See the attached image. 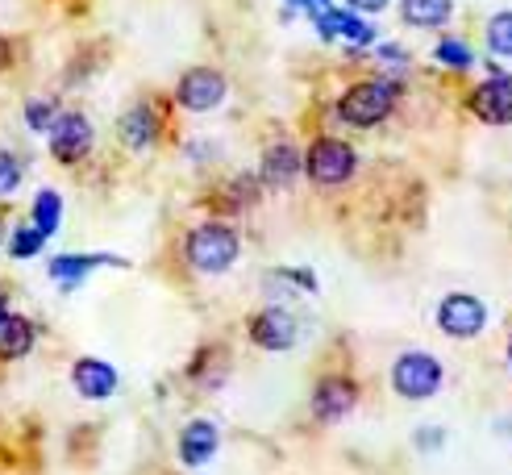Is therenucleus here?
<instances>
[{"instance_id":"nucleus-18","label":"nucleus","mask_w":512,"mask_h":475,"mask_svg":"<svg viewBox=\"0 0 512 475\" xmlns=\"http://www.w3.org/2000/svg\"><path fill=\"white\" fill-rule=\"evenodd\" d=\"M400 13L408 25H417V30H433V25L450 21L454 0H400Z\"/></svg>"},{"instance_id":"nucleus-11","label":"nucleus","mask_w":512,"mask_h":475,"mask_svg":"<svg viewBox=\"0 0 512 475\" xmlns=\"http://www.w3.org/2000/svg\"><path fill=\"white\" fill-rule=\"evenodd\" d=\"M471 109L488 125H512V80L508 75H492L471 92Z\"/></svg>"},{"instance_id":"nucleus-12","label":"nucleus","mask_w":512,"mask_h":475,"mask_svg":"<svg viewBox=\"0 0 512 475\" xmlns=\"http://www.w3.org/2000/svg\"><path fill=\"white\" fill-rule=\"evenodd\" d=\"M96 267H125V259H117V255H55L46 263V275L63 292H71V288H80Z\"/></svg>"},{"instance_id":"nucleus-1","label":"nucleus","mask_w":512,"mask_h":475,"mask_svg":"<svg viewBox=\"0 0 512 475\" xmlns=\"http://www.w3.org/2000/svg\"><path fill=\"white\" fill-rule=\"evenodd\" d=\"M396 100H400V84L392 75H375V80L346 88V96L338 100V121L354 125V130H371L383 117H392Z\"/></svg>"},{"instance_id":"nucleus-20","label":"nucleus","mask_w":512,"mask_h":475,"mask_svg":"<svg viewBox=\"0 0 512 475\" xmlns=\"http://www.w3.org/2000/svg\"><path fill=\"white\" fill-rule=\"evenodd\" d=\"M59 121V100L55 96H34L25 100V125H30L34 134H50V125Z\"/></svg>"},{"instance_id":"nucleus-3","label":"nucleus","mask_w":512,"mask_h":475,"mask_svg":"<svg viewBox=\"0 0 512 475\" xmlns=\"http://www.w3.org/2000/svg\"><path fill=\"white\" fill-rule=\"evenodd\" d=\"M358 159H354V146H346L342 138H317L304 155V175L317 184V188H338L354 175Z\"/></svg>"},{"instance_id":"nucleus-2","label":"nucleus","mask_w":512,"mask_h":475,"mask_svg":"<svg viewBox=\"0 0 512 475\" xmlns=\"http://www.w3.org/2000/svg\"><path fill=\"white\" fill-rule=\"evenodd\" d=\"M184 255H188V263H192L196 271H204V275H221V271H229V267L238 263V255H242V238H238L234 225L204 221V225H196V230L184 238Z\"/></svg>"},{"instance_id":"nucleus-10","label":"nucleus","mask_w":512,"mask_h":475,"mask_svg":"<svg viewBox=\"0 0 512 475\" xmlns=\"http://www.w3.org/2000/svg\"><path fill=\"white\" fill-rule=\"evenodd\" d=\"M317 30H321V38L325 42H334V38H342L346 46H354V50H363V46H371L375 42V30H371V21H363V17H354L350 9H321L317 17Z\"/></svg>"},{"instance_id":"nucleus-16","label":"nucleus","mask_w":512,"mask_h":475,"mask_svg":"<svg viewBox=\"0 0 512 475\" xmlns=\"http://www.w3.org/2000/svg\"><path fill=\"white\" fill-rule=\"evenodd\" d=\"M34 342H38V330H34V321L25 313H5L0 317V359L5 363L25 359L34 350Z\"/></svg>"},{"instance_id":"nucleus-31","label":"nucleus","mask_w":512,"mask_h":475,"mask_svg":"<svg viewBox=\"0 0 512 475\" xmlns=\"http://www.w3.org/2000/svg\"><path fill=\"white\" fill-rule=\"evenodd\" d=\"M508 363H512V338H508Z\"/></svg>"},{"instance_id":"nucleus-21","label":"nucleus","mask_w":512,"mask_h":475,"mask_svg":"<svg viewBox=\"0 0 512 475\" xmlns=\"http://www.w3.org/2000/svg\"><path fill=\"white\" fill-rule=\"evenodd\" d=\"M46 246V234L42 230H34L30 221L25 225H13L9 230V255L13 259H38V250Z\"/></svg>"},{"instance_id":"nucleus-22","label":"nucleus","mask_w":512,"mask_h":475,"mask_svg":"<svg viewBox=\"0 0 512 475\" xmlns=\"http://www.w3.org/2000/svg\"><path fill=\"white\" fill-rule=\"evenodd\" d=\"M433 59H438L442 67H454V71H467V67L475 63L471 46H467L463 38H442L438 46H433Z\"/></svg>"},{"instance_id":"nucleus-30","label":"nucleus","mask_w":512,"mask_h":475,"mask_svg":"<svg viewBox=\"0 0 512 475\" xmlns=\"http://www.w3.org/2000/svg\"><path fill=\"white\" fill-rule=\"evenodd\" d=\"M0 242H5V221H0Z\"/></svg>"},{"instance_id":"nucleus-26","label":"nucleus","mask_w":512,"mask_h":475,"mask_svg":"<svg viewBox=\"0 0 512 475\" xmlns=\"http://www.w3.org/2000/svg\"><path fill=\"white\" fill-rule=\"evenodd\" d=\"M346 5L354 13H383V9H388V0H346Z\"/></svg>"},{"instance_id":"nucleus-6","label":"nucleus","mask_w":512,"mask_h":475,"mask_svg":"<svg viewBox=\"0 0 512 475\" xmlns=\"http://www.w3.org/2000/svg\"><path fill=\"white\" fill-rule=\"evenodd\" d=\"M438 325H442V334H450V338H479L483 325H488V305H483L479 296L454 292L438 305Z\"/></svg>"},{"instance_id":"nucleus-17","label":"nucleus","mask_w":512,"mask_h":475,"mask_svg":"<svg viewBox=\"0 0 512 475\" xmlns=\"http://www.w3.org/2000/svg\"><path fill=\"white\" fill-rule=\"evenodd\" d=\"M300 167H304L300 150H296L292 142H279V146H271L267 155H263V184H271V188H288L296 175H300Z\"/></svg>"},{"instance_id":"nucleus-27","label":"nucleus","mask_w":512,"mask_h":475,"mask_svg":"<svg viewBox=\"0 0 512 475\" xmlns=\"http://www.w3.org/2000/svg\"><path fill=\"white\" fill-rule=\"evenodd\" d=\"M13 63V42L9 38H0V71H5Z\"/></svg>"},{"instance_id":"nucleus-15","label":"nucleus","mask_w":512,"mask_h":475,"mask_svg":"<svg viewBox=\"0 0 512 475\" xmlns=\"http://www.w3.org/2000/svg\"><path fill=\"white\" fill-rule=\"evenodd\" d=\"M117 138L125 142V150H150L159 138V113L155 105H134V109H125V117L117 121Z\"/></svg>"},{"instance_id":"nucleus-5","label":"nucleus","mask_w":512,"mask_h":475,"mask_svg":"<svg viewBox=\"0 0 512 475\" xmlns=\"http://www.w3.org/2000/svg\"><path fill=\"white\" fill-rule=\"evenodd\" d=\"M225 92H229V84L217 67H192V71L179 75V88H175L179 105L188 113H213L225 100Z\"/></svg>"},{"instance_id":"nucleus-24","label":"nucleus","mask_w":512,"mask_h":475,"mask_svg":"<svg viewBox=\"0 0 512 475\" xmlns=\"http://www.w3.org/2000/svg\"><path fill=\"white\" fill-rule=\"evenodd\" d=\"M25 184V163L13 155V150H0V200L13 196Z\"/></svg>"},{"instance_id":"nucleus-13","label":"nucleus","mask_w":512,"mask_h":475,"mask_svg":"<svg viewBox=\"0 0 512 475\" xmlns=\"http://www.w3.org/2000/svg\"><path fill=\"white\" fill-rule=\"evenodd\" d=\"M221 446V430L209 421V417H196L184 425V434H179V463L184 467H204Z\"/></svg>"},{"instance_id":"nucleus-25","label":"nucleus","mask_w":512,"mask_h":475,"mask_svg":"<svg viewBox=\"0 0 512 475\" xmlns=\"http://www.w3.org/2000/svg\"><path fill=\"white\" fill-rule=\"evenodd\" d=\"M375 59H379L383 67H404V63H408V55H404V46H396V42H383Z\"/></svg>"},{"instance_id":"nucleus-8","label":"nucleus","mask_w":512,"mask_h":475,"mask_svg":"<svg viewBox=\"0 0 512 475\" xmlns=\"http://www.w3.org/2000/svg\"><path fill=\"white\" fill-rule=\"evenodd\" d=\"M300 338V317L284 305H267L259 317L250 321V342L254 346H263V350H292Z\"/></svg>"},{"instance_id":"nucleus-4","label":"nucleus","mask_w":512,"mask_h":475,"mask_svg":"<svg viewBox=\"0 0 512 475\" xmlns=\"http://www.w3.org/2000/svg\"><path fill=\"white\" fill-rule=\"evenodd\" d=\"M392 388L404 400H425L442 388V363L425 355V350H408L392 363Z\"/></svg>"},{"instance_id":"nucleus-7","label":"nucleus","mask_w":512,"mask_h":475,"mask_svg":"<svg viewBox=\"0 0 512 475\" xmlns=\"http://www.w3.org/2000/svg\"><path fill=\"white\" fill-rule=\"evenodd\" d=\"M50 155H55L59 163H80L88 159V150H92V121L84 113H59V121L50 125Z\"/></svg>"},{"instance_id":"nucleus-28","label":"nucleus","mask_w":512,"mask_h":475,"mask_svg":"<svg viewBox=\"0 0 512 475\" xmlns=\"http://www.w3.org/2000/svg\"><path fill=\"white\" fill-rule=\"evenodd\" d=\"M417 442H421V446H442V430H433V434H429V430H421V434H417Z\"/></svg>"},{"instance_id":"nucleus-9","label":"nucleus","mask_w":512,"mask_h":475,"mask_svg":"<svg viewBox=\"0 0 512 475\" xmlns=\"http://www.w3.org/2000/svg\"><path fill=\"white\" fill-rule=\"evenodd\" d=\"M358 405V388L346 375H325V380L313 388V417L317 421H342L350 417V409Z\"/></svg>"},{"instance_id":"nucleus-29","label":"nucleus","mask_w":512,"mask_h":475,"mask_svg":"<svg viewBox=\"0 0 512 475\" xmlns=\"http://www.w3.org/2000/svg\"><path fill=\"white\" fill-rule=\"evenodd\" d=\"M9 313V300H5V292H0V317H5Z\"/></svg>"},{"instance_id":"nucleus-19","label":"nucleus","mask_w":512,"mask_h":475,"mask_svg":"<svg viewBox=\"0 0 512 475\" xmlns=\"http://www.w3.org/2000/svg\"><path fill=\"white\" fill-rule=\"evenodd\" d=\"M30 225L34 230H42L46 238H55L59 234V225H63V196L55 192V188H42L38 196H34V205H30Z\"/></svg>"},{"instance_id":"nucleus-14","label":"nucleus","mask_w":512,"mask_h":475,"mask_svg":"<svg viewBox=\"0 0 512 475\" xmlns=\"http://www.w3.org/2000/svg\"><path fill=\"white\" fill-rule=\"evenodd\" d=\"M71 384L84 400H109L117 392V371L105 359H75L71 367Z\"/></svg>"},{"instance_id":"nucleus-23","label":"nucleus","mask_w":512,"mask_h":475,"mask_svg":"<svg viewBox=\"0 0 512 475\" xmlns=\"http://www.w3.org/2000/svg\"><path fill=\"white\" fill-rule=\"evenodd\" d=\"M488 50L500 59H512V9H504L488 21Z\"/></svg>"}]
</instances>
